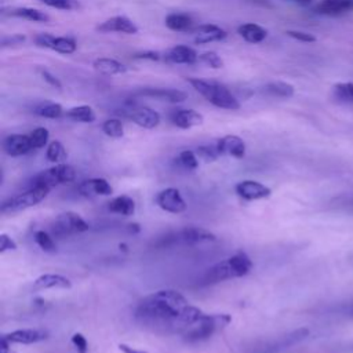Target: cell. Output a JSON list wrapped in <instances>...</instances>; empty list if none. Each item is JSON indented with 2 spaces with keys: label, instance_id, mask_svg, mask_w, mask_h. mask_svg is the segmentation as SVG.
<instances>
[{
  "label": "cell",
  "instance_id": "cell-14",
  "mask_svg": "<svg viewBox=\"0 0 353 353\" xmlns=\"http://www.w3.org/2000/svg\"><path fill=\"white\" fill-rule=\"evenodd\" d=\"M137 94L141 97L154 98V99L165 101L171 103L183 102L188 98L186 92L176 88H143V90H139Z\"/></svg>",
  "mask_w": 353,
  "mask_h": 353
},
{
  "label": "cell",
  "instance_id": "cell-28",
  "mask_svg": "<svg viewBox=\"0 0 353 353\" xmlns=\"http://www.w3.org/2000/svg\"><path fill=\"white\" fill-rule=\"evenodd\" d=\"M108 208L109 211L112 212H116V214H121V215H132L134 211H135V203L131 197L128 196H117L114 197L113 200H110L108 203Z\"/></svg>",
  "mask_w": 353,
  "mask_h": 353
},
{
  "label": "cell",
  "instance_id": "cell-13",
  "mask_svg": "<svg viewBox=\"0 0 353 353\" xmlns=\"http://www.w3.org/2000/svg\"><path fill=\"white\" fill-rule=\"evenodd\" d=\"M32 143L29 135L22 134H11L4 138L3 141V150L12 157L26 154L32 150Z\"/></svg>",
  "mask_w": 353,
  "mask_h": 353
},
{
  "label": "cell",
  "instance_id": "cell-26",
  "mask_svg": "<svg viewBox=\"0 0 353 353\" xmlns=\"http://www.w3.org/2000/svg\"><path fill=\"white\" fill-rule=\"evenodd\" d=\"M10 17H17V18H22L30 22H47L50 19V17L44 12L40 11L37 8H32V7H15V8H10L8 12H4Z\"/></svg>",
  "mask_w": 353,
  "mask_h": 353
},
{
  "label": "cell",
  "instance_id": "cell-22",
  "mask_svg": "<svg viewBox=\"0 0 353 353\" xmlns=\"http://www.w3.org/2000/svg\"><path fill=\"white\" fill-rule=\"evenodd\" d=\"M113 189L109 185V182L103 178H91V179H85L79 185V193L81 196L85 197H91V196H109L112 194Z\"/></svg>",
  "mask_w": 353,
  "mask_h": 353
},
{
  "label": "cell",
  "instance_id": "cell-3",
  "mask_svg": "<svg viewBox=\"0 0 353 353\" xmlns=\"http://www.w3.org/2000/svg\"><path fill=\"white\" fill-rule=\"evenodd\" d=\"M76 176V171L69 164H57L36 174L30 179V188H47L51 189L57 185L72 182Z\"/></svg>",
  "mask_w": 353,
  "mask_h": 353
},
{
  "label": "cell",
  "instance_id": "cell-50",
  "mask_svg": "<svg viewBox=\"0 0 353 353\" xmlns=\"http://www.w3.org/2000/svg\"><path fill=\"white\" fill-rule=\"evenodd\" d=\"M291 1H294V3H298V4H302V6H307V4H312V3H314L316 0H291Z\"/></svg>",
  "mask_w": 353,
  "mask_h": 353
},
{
  "label": "cell",
  "instance_id": "cell-29",
  "mask_svg": "<svg viewBox=\"0 0 353 353\" xmlns=\"http://www.w3.org/2000/svg\"><path fill=\"white\" fill-rule=\"evenodd\" d=\"M66 117H69L73 121L79 123H92L95 120V112L91 106L88 105H80V106H73L66 110Z\"/></svg>",
  "mask_w": 353,
  "mask_h": 353
},
{
  "label": "cell",
  "instance_id": "cell-21",
  "mask_svg": "<svg viewBox=\"0 0 353 353\" xmlns=\"http://www.w3.org/2000/svg\"><path fill=\"white\" fill-rule=\"evenodd\" d=\"M314 10L321 15H342L353 11V0H320Z\"/></svg>",
  "mask_w": 353,
  "mask_h": 353
},
{
  "label": "cell",
  "instance_id": "cell-24",
  "mask_svg": "<svg viewBox=\"0 0 353 353\" xmlns=\"http://www.w3.org/2000/svg\"><path fill=\"white\" fill-rule=\"evenodd\" d=\"M92 68L101 73V74H106V76H114V74H123L127 72V66L121 62H119L117 59L113 58H97L92 62Z\"/></svg>",
  "mask_w": 353,
  "mask_h": 353
},
{
  "label": "cell",
  "instance_id": "cell-37",
  "mask_svg": "<svg viewBox=\"0 0 353 353\" xmlns=\"http://www.w3.org/2000/svg\"><path fill=\"white\" fill-rule=\"evenodd\" d=\"M29 138H30L32 148L33 149H40V148H44L47 145L48 138H50V132L44 127H37L29 134Z\"/></svg>",
  "mask_w": 353,
  "mask_h": 353
},
{
  "label": "cell",
  "instance_id": "cell-9",
  "mask_svg": "<svg viewBox=\"0 0 353 353\" xmlns=\"http://www.w3.org/2000/svg\"><path fill=\"white\" fill-rule=\"evenodd\" d=\"M156 203L161 210L172 214H179L186 210V203L179 190L175 188H167L161 190L156 196Z\"/></svg>",
  "mask_w": 353,
  "mask_h": 353
},
{
  "label": "cell",
  "instance_id": "cell-36",
  "mask_svg": "<svg viewBox=\"0 0 353 353\" xmlns=\"http://www.w3.org/2000/svg\"><path fill=\"white\" fill-rule=\"evenodd\" d=\"M176 163L179 164V167H182L183 170H188V171H192V170H196L199 167V160H197V156L194 152L192 150H182L178 157L175 159Z\"/></svg>",
  "mask_w": 353,
  "mask_h": 353
},
{
  "label": "cell",
  "instance_id": "cell-5",
  "mask_svg": "<svg viewBox=\"0 0 353 353\" xmlns=\"http://www.w3.org/2000/svg\"><path fill=\"white\" fill-rule=\"evenodd\" d=\"M48 192L50 189L47 188H29L26 192L19 193L3 201L0 205V211L6 214V212H18V211L26 210L29 207L36 205L43 199H46Z\"/></svg>",
  "mask_w": 353,
  "mask_h": 353
},
{
  "label": "cell",
  "instance_id": "cell-12",
  "mask_svg": "<svg viewBox=\"0 0 353 353\" xmlns=\"http://www.w3.org/2000/svg\"><path fill=\"white\" fill-rule=\"evenodd\" d=\"M234 190L236 193L245 199V200H259V199H266L270 196L272 190L270 188L265 186L263 183L261 182H256V181H251V179H245V181H241L239 183H236L234 186Z\"/></svg>",
  "mask_w": 353,
  "mask_h": 353
},
{
  "label": "cell",
  "instance_id": "cell-20",
  "mask_svg": "<svg viewBox=\"0 0 353 353\" xmlns=\"http://www.w3.org/2000/svg\"><path fill=\"white\" fill-rule=\"evenodd\" d=\"M4 336L11 343H22V345H30L40 341H44L48 336V332L44 330L37 328H26V330H15L10 334H4Z\"/></svg>",
  "mask_w": 353,
  "mask_h": 353
},
{
  "label": "cell",
  "instance_id": "cell-1",
  "mask_svg": "<svg viewBox=\"0 0 353 353\" xmlns=\"http://www.w3.org/2000/svg\"><path fill=\"white\" fill-rule=\"evenodd\" d=\"M186 298L174 290H160L145 296L137 306L135 316L142 323L176 330V321L185 307Z\"/></svg>",
  "mask_w": 353,
  "mask_h": 353
},
{
  "label": "cell",
  "instance_id": "cell-27",
  "mask_svg": "<svg viewBox=\"0 0 353 353\" xmlns=\"http://www.w3.org/2000/svg\"><path fill=\"white\" fill-rule=\"evenodd\" d=\"M165 26L174 32H188L193 28V19L183 12H171L165 17Z\"/></svg>",
  "mask_w": 353,
  "mask_h": 353
},
{
  "label": "cell",
  "instance_id": "cell-2",
  "mask_svg": "<svg viewBox=\"0 0 353 353\" xmlns=\"http://www.w3.org/2000/svg\"><path fill=\"white\" fill-rule=\"evenodd\" d=\"M188 83L214 106L221 109H228V110L240 109L239 99L229 91L226 85L218 81L204 80L199 77H190L188 79Z\"/></svg>",
  "mask_w": 353,
  "mask_h": 353
},
{
  "label": "cell",
  "instance_id": "cell-48",
  "mask_svg": "<svg viewBox=\"0 0 353 353\" xmlns=\"http://www.w3.org/2000/svg\"><path fill=\"white\" fill-rule=\"evenodd\" d=\"M119 349H120L123 353H148V352H145V350L134 349V347H131V346H128V345H125V343H120V345H119Z\"/></svg>",
  "mask_w": 353,
  "mask_h": 353
},
{
  "label": "cell",
  "instance_id": "cell-49",
  "mask_svg": "<svg viewBox=\"0 0 353 353\" xmlns=\"http://www.w3.org/2000/svg\"><path fill=\"white\" fill-rule=\"evenodd\" d=\"M10 341L1 335V339H0V353H8V347H10Z\"/></svg>",
  "mask_w": 353,
  "mask_h": 353
},
{
  "label": "cell",
  "instance_id": "cell-11",
  "mask_svg": "<svg viewBox=\"0 0 353 353\" xmlns=\"http://www.w3.org/2000/svg\"><path fill=\"white\" fill-rule=\"evenodd\" d=\"M97 30L101 33L117 32V33H124V34H137L139 29L130 18H127L124 15H116V17H112V18L101 22L97 26Z\"/></svg>",
  "mask_w": 353,
  "mask_h": 353
},
{
  "label": "cell",
  "instance_id": "cell-18",
  "mask_svg": "<svg viewBox=\"0 0 353 353\" xmlns=\"http://www.w3.org/2000/svg\"><path fill=\"white\" fill-rule=\"evenodd\" d=\"M233 277H236V276H234L233 268H232V265L229 262V258H228L226 261L218 262L211 269H208L201 281H203L204 285H210V284H216L219 281L229 280V279H233Z\"/></svg>",
  "mask_w": 353,
  "mask_h": 353
},
{
  "label": "cell",
  "instance_id": "cell-38",
  "mask_svg": "<svg viewBox=\"0 0 353 353\" xmlns=\"http://www.w3.org/2000/svg\"><path fill=\"white\" fill-rule=\"evenodd\" d=\"M39 1H41L48 7L63 10V11H74L81 8V4L79 0H39Z\"/></svg>",
  "mask_w": 353,
  "mask_h": 353
},
{
  "label": "cell",
  "instance_id": "cell-43",
  "mask_svg": "<svg viewBox=\"0 0 353 353\" xmlns=\"http://www.w3.org/2000/svg\"><path fill=\"white\" fill-rule=\"evenodd\" d=\"M287 34L298 41H302V43H313L316 40V37L312 36L310 33L301 32V30H287Z\"/></svg>",
  "mask_w": 353,
  "mask_h": 353
},
{
  "label": "cell",
  "instance_id": "cell-35",
  "mask_svg": "<svg viewBox=\"0 0 353 353\" xmlns=\"http://www.w3.org/2000/svg\"><path fill=\"white\" fill-rule=\"evenodd\" d=\"M102 131L110 138H121L124 135V127L119 119H108L102 124Z\"/></svg>",
  "mask_w": 353,
  "mask_h": 353
},
{
  "label": "cell",
  "instance_id": "cell-41",
  "mask_svg": "<svg viewBox=\"0 0 353 353\" xmlns=\"http://www.w3.org/2000/svg\"><path fill=\"white\" fill-rule=\"evenodd\" d=\"M196 154H199V157L204 159L205 161H212L221 156L216 143L215 145H204V146L197 148Z\"/></svg>",
  "mask_w": 353,
  "mask_h": 353
},
{
  "label": "cell",
  "instance_id": "cell-19",
  "mask_svg": "<svg viewBox=\"0 0 353 353\" xmlns=\"http://www.w3.org/2000/svg\"><path fill=\"white\" fill-rule=\"evenodd\" d=\"M163 57L170 63H183V65H192L199 58L196 51L189 46H174L168 48Z\"/></svg>",
  "mask_w": 353,
  "mask_h": 353
},
{
  "label": "cell",
  "instance_id": "cell-32",
  "mask_svg": "<svg viewBox=\"0 0 353 353\" xmlns=\"http://www.w3.org/2000/svg\"><path fill=\"white\" fill-rule=\"evenodd\" d=\"M33 112L40 116V117H46V119H58L62 116L63 109L59 103L57 102H41L39 103Z\"/></svg>",
  "mask_w": 353,
  "mask_h": 353
},
{
  "label": "cell",
  "instance_id": "cell-46",
  "mask_svg": "<svg viewBox=\"0 0 353 353\" xmlns=\"http://www.w3.org/2000/svg\"><path fill=\"white\" fill-rule=\"evenodd\" d=\"M134 59H149V61H159L161 58V54L159 51H142L132 55Z\"/></svg>",
  "mask_w": 353,
  "mask_h": 353
},
{
  "label": "cell",
  "instance_id": "cell-10",
  "mask_svg": "<svg viewBox=\"0 0 353 353\" xmlns=\"http://www.w3.org/2000/svg\"><path fill=\"white\" fill-rule=\"evenodd\" d=\"M175 239H176V244L182 243V244L194 245V244H200V243L215 241L216 236L207 229L197 228V226H188V228H183V229L175 232Z\"/></svg>",
  "mask_w": 353,
  "mask_h": 353
},
{
  "label": "cell",
  "instance_id": "cell-40",
  "mask_svg": "<svg viewBox=\"0 0 353 353\" xmlns=\"http://www.w3.org/2000/svg\"><path fill=\"white\" fill-rule=\"evenodd\" d=\"M199 59L204 65H207L208 68H212V69H221L223 66L222 58L215 51H205L201 55H199Z\"/></svg>",
  "mask_w": 353,
  "mask_h": 353
},
{
  "label": "cell",
  "instance_id": "cell-45",
  "mask_svg": "<svg viewBox=\"0 0 353 353\" xmlns=\"http://www.w3.org/2000/svg\"><path fill=\"white\" fill-rule=\"evenodd\" d=\"M40 74H41L43 80H44L46 83H48L51 87L58 88V90H61V88H62L61 81H59V80H58L52 73H50L48 70H46V69H40Z\"/></svg>",
  "mask_w": 353,
  "mask_h": 353
},
{
  "label": "cell",
  "instance_id": "cell-8",
  "mask_svg": "<svg viewBox=\"0 0 353 353\" xmlns=\"http://www.w3.org/2000/svg\"><path fill=\"white\" fill-rule=\"evenodd\" d=\"M34 43L39 47L50 48L59 54H73L76 51V41L72 37L54 36L51 33H39L34 37Z\"/></svg>",
  "mask_w": 353,
  "mask_h": 353
},
{
  "label": "cell",
  "instance_id": "cell-31",
  "mask_svg": "<svg viewBox=\"0 0 353 353\" xmlns=\"http://www.w3.org/2000/svg\"><path fill=\"white\" fill-rule=\"evenodd\" d=\"M263 91L279 98H291L294 95V85L285 81H270L265 84Z\"/></svg>",
  "mask_w": 353,
  "mask_h": 353
},
{
  "label": "cell",
  "instance_id": "cell-30",
  "mask_svg": "<svg viewBox=\"0 0 353 353\" xmlns=\"http://www.w3.org/2000/svg\"><path fill=\"white\" fill-rule=\"evenodd\" d=\"M229 262H230V265L233 268V272H234L236 277H243V276L248 274L251 268H252L251 259L244 252H237L236 255L230 256Z\"/></svg>",
  "mask_w": 353,
  "mask_h": 353
},
{
  "label": "cell",
  "instance_id": "cell-33",
  "mask_svg": "<svg viewBox=\"0 0 353 353\" xmlns=\"http://www.w3.org/2000/svg\"><path fill=\"white\" fill-rule=\"evenodd\" d=\"M334 98L339 102L353 103V83H339L332 88Z\"/></svg>",
  "mask_w": 353,
  "mask_h": 353
},
{
  "label": "cell",
  "instance_id": "cell-15",
  "mask_svg": "<svg viewBox=\"0 0 353 353\" xmlns=\"http://www.w3.org/2000/svg\"><path fill=\"white\" fill-rule=\"evenodd\" d=\"M174 125L182 130L192 128L194 125L203 124V114L196 112L194 109H175L171 112L170 116Z\"/></svg>",
  "mask_w": 353,
  "mask_h": 353
},
{
  "label": "cell",
  "instance_id": "cell-34",
  "mask_svg": "<svg viewBox=\"0 0 353 353\" xmlns=\"http://www.w3.org/2000/svg\"><path fill=\"white\" fill-rule=\"evenodd\" d=\"M46 157H47L48 161L61 163V161L66 160L68 154H66V150H65L63 145H62L59 141H52V142L48 143V146H47Z\"/></svg>",
  "mask_w": 353,
  "mask_h": 353
},
{
  "label": "cell",
  "instance_id": "cell-23",
  "mask_svg": "<svg viewBox=\"0 0 353 353\" xmlns=\"http://www.w3.org/2000/svg\"><path fill=\"white\" fill-rule=\"evenodd\" d=\"M72 283L68 277L61 274H41L34 280V290H48V288H70Z\"/></svg>",
  "mask_w": 353,
  "mask_h": 353
},
{
  "label": "cell",
  "instance_id": "cell-17",
  "mask_svg": "<svg viewBox=\"0 0 353 353\" xmlns=\"http://www.w3.org/2000/svg\"><path fill=\"white\" fill-rule=\"evenodd\" d=\"M193 32H194V43H197V44L221 41L228 36L225 29H222L221 26L214 25V23L200 25Z\"/></svg>",
  "mask_w": 353,
  "mask_h": 353
},
{
  "label": "cell",
  "instance_id": "cell-39",
  "mask_svg": "<svg viewBox=\"0 0 353 353\" xmlns=\"http://www.w3.org/2000/svg\"><path fill=\"white\" fill-rule=\"evenodd\" d=\"M34 241L46 252H55L57 251V245H55L52 237L44 230H37L34 233Z\"/></svg>",
  "mask_w": 353,
  "mask_h": 353
},
{
  "label": "cell",
  "instance_id": "cell-44",
  "mask_svg": "<svg viewBox=\"0 0 353 353\" xmlns=\"http://www.w3.org/2000/svg\"><path fill=\"white\" fill-rule=\"evenodd\" d=\"M8 250H17V243L6 233H1L0 234V252L3 254Z\"/></svg>",
  "mask_w": 353,
  "mask_h": 353
},
{
  "label": "cell",
  "instance_id": "cell-42",
  "mask_svg": "<svg viewBox=\"0 0 353 353\" xmlns=\"http://www.w3.org/2000/svg\"><path fill=\"white\" fill-rule=\"evenodd\" d=\"M72 343L76 347L77 353H87L88 352V343H87V339L84 338L83 334H80V332L73 334L72 335Z\"/></svg>",
  "mask_w": 353,
  "mask_h": 353
},
{
  "label": "cell",
  "instance_id": "cell-4",
  "mask_svg": "<svg viewBox=\"0 0 353 353\" xmlns=\"http://www.w3.org/2000/svg\"><path fill=\"white\" fill-rule=\"evenodd\" d=\"M232 317L226 313L223 314H205L197 324L186 330L183 334L186 342H199L210 338L219 327H225L230 323Z\"/></svg>",
  "mask_w": 353,
  "mask_h": 353
},
{
  "label": "cell",
  "instance_id": "cell-47",
  "mask_svg": "<svg viewBox=\"0 0 353 353\" xmlns=\"http://www.w3.org/2000/svg\"><path fill=\"white\" fill-rule=\"evenodd\" d=\"M25 36L23 34H12V36H7L3 39L1 41V46L6 47V46H12V44H21L25 41Z\"/></svg>",
  "mask_w": 353,
  "mask_h": 353
},
{
  "label": "cell",
  "instance_id": "cell-6",
  "mask_svg": "<svg viewBox=\"0 0 353 353\" xmlns=\"http://www.w3.org/2000/svg\"><path fill=\"white\" fill-rule=\"evenodd\" d=\"M51 230L55 236L63 237V236L88 230V223L79 214L68 211V212L59 214L54 219V222L51 225Z\"/></svg>",
  "mask_w": 353,
  "mask_h": 353
},
{
  "label": "cell",
  "instance_id": "cell-7",
  "mask_svg": "<svg viewBox=\"0 0 353 353\" xmlns=\"http://www.w3.org/2000/svg\"><path fill=\"white\" fill-rule=\"evenodd\" d=\"M123 114L142 128L152 130L160 124V114L148 106L132 105L125 108L123 110Z\"/></svg>",
  "mask_w": 353,
  "mask_h": 353
},
{
  "label": "cell",
  "instance_id": "cell-16",
  "mask_svg": "<svg viewBox=\"0 0 353 353\" xmlns=\"http://www.w3.org/2000/svg\"><path fill=\"white\" fill-rule=\"evenodd\" d=\"M221 154H228L236 159H243L245 154V143L237 135H225L216 142Z\"/></svg>",
  "mask_w": 353,
  "mask_h": 353
},
{
  "label": "cell",
  "instance_id": "cell-25",
  "mask_svg": "<svg viewBox=\"0 0 353 353\" xmlns=\"http://www.w3.org/2000/svg\"><path fill=\"white\" fill-rule=\"evenodd\" d=\"M237 33L247 41V43H251V44H256V43H261L265 40L268 32L266 29H263L261 25L258 23H252V22H248V23H243L237 28Z\"/></svg>",
  "mask_w": 353,
  "mask_h": 353
},
{
  "label": "cell",
  "instance_id": "cell-51",
  "mask_svg": "<svg viewBox=\"0 0 353 353\" xmlns=\"http://www.w3.org/2000/svg\"><path fill=\"white\" fill-rule=\"evenodd\" d=\"M349 314L353 317V305L349 307Z\"/></svg>",
  "mask_w": 353,
  "mask_h": 353
}]
</instances>
